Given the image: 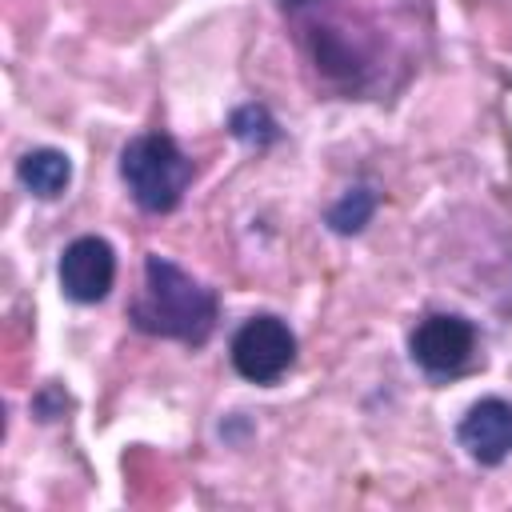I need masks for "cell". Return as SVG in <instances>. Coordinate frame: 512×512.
<instances>
[{"label":"cell","instance_id":"obj_9","mask_svg":"<svg viewBox=\"0 0 512 512\" xmlns=\"http://www.w3.org/2000/svg\"><path fill=\"white\" fill-rule=\"evenodd\" d=\"M228 132H232V140H240L244 148H256V152L272 148V144L284 136V132H280V120H276L272 108L260 104V100H248V104L232 108V112H228Z\"/></svg>","mask_w":512,"mask_h":512},{"label":"cell","instance_id":"obj_10","mask_svg":"<svg viewBox=\"0 0 512 512\" xmlns=\"http://www.w3.org/2000/svg\"><path fill=\"white\" fill-rule=\"evenodd\" d=\"M64 408H68V396H64L60 384H44L40 396L32 400V412H36L40 420H56V416H64Z\"/></svg>","mask_w":512,"mask_h":512},{"label":"cell","instance_id":"obj_8","mask_svg":"<svg viewBox=\"0 0 512 512\" xmlns=\"http://www.w3.org/2000/svg\"><path fill=\"white\" fill-rule=\"evenodd\" d=\"M376 208H380V192H376L372 184H352V188H344V192L328 204L324 224H328L336 236H360V232L372 224Z\"/></svg>","mask_w":512,"mask_h":512},{"label":"cell","instance_id":"obj_5","mask_svg":"<svg viewBox=\"0 0 512 512\" xmlns=\"http://www.w3.org/2000/svg\"><path fill=\"white\" fill-rule=\"evenodd\" d=\"M56 280L72 304H100L116 284V248L92 232L68 240L56 264Z\"/></svg>","mask_w":512,"mask_h":512},{"label":"cell","instance_id":"obj_2","mask_svg":"<svg viewBox=\"0 0 512 512\" xmlns=\"http://www.w3.org/2000/svg\"><path fill=\"white\" fill-rule=\"evenodd\" d=\"M120 180H124V188L140 212L168 216L180 208L188 184L196 180V164L176 144L172 132L152 128V132L132 136L120 148Z\"/></svg>","mask_w":512,"mask_h":512},{"label":"cell","instance_id":"obj_7","mask_svg":"<svg viewBox=\"0 0 512 512\" xmlns=\"http://www.w3.org/2000/svg\"><path fill=\"white\" fill-rule=\"evenodd\" d=\"M16 180L36 200H60L72 184V156L60 148H32L16 160Z\"/></svg>","mask_w":512,"mask_h":512},{"label":"cell","instance_id":"obj_1","mask_svg":"<svg viewBox=\"0 0 512 512\" xmlns=\"http://www.w3.org/2000/svg\"><path fill=\"white\" fill-rule=\"evenodd\" d=\"M220 320V296L196 280L176 260L148 252L140 292L128 304V324L156 340H176L184 348H204Z\"/></svg>","mask_w":512,"mask_h":512},{"label":"cell","instance_id":"obj_6","mask_svg":"<svg viewBox=\"0 0 512 512\" xmlns=\"http://www.w3.org/2000/svg\"><path fill=\"white\" fill-rule=\"evenodd\" d=\"M456 444L480 468H496L512 456V400L480 396L456 424Z\"/></svg>","mask_w":512,"mask_h":512},{"label":"cell","instance_id":"obj_3","mask_svg":"<svg viewBox=\"0 0 512 512\" xmlns=\"http://www.w3.org/2000/svg\"><path fill=\"white\" fill-rule=\"evenodd\" d=\"M228 360L236 368V376H244L248 384L272 388L280 384L292 364H296V332L284 316L276 312H256L248 316L232 340H228Z\"/></svg>","mask_w":512,"mask_h":512},{"label":"cell","instance_id":"obj_4","mask_svg":"<svg viewBox=\"0 0 512 512\" xmlns=\"http://www.w3.org/2000/svg\"><path fill=\"white\" fill-rule=\"evenodd\" d=\"M480 332L460 312H428L408 332V356L428 380H456L476 364Z\"/></svg>","mask_w":512,"mask_h":512},{"label":"cell","instance_id":"obj_11","mask_svg":"<svg viewBox=\"0 0 512 512\" xmlns=\"http://www.w3.org/2000/svg\"><path fill=\"white\" fill-rule=\"evenodd\" d=\"M288 12H296V8H304V4H312V0H280Z\"/></svg>","mask_w":512,"mask_h":512}]
</instances>
